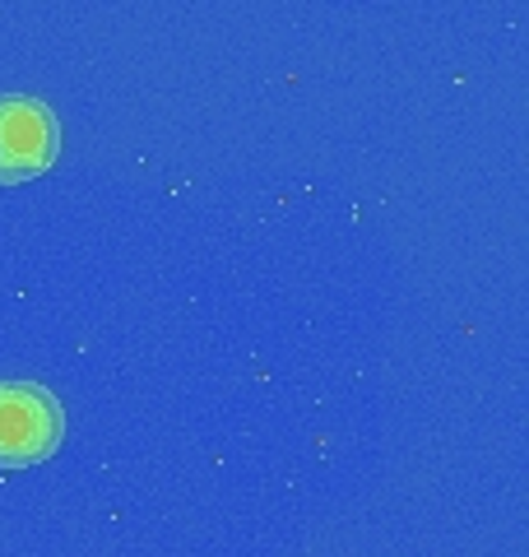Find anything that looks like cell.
I'll return each instance as SVG.
<instances>
[{"label":"cell","mask_w":529,"mask_h":557,"mask_svg":"<svg viewBox=\"0 0 529 557\" xmlns=\"http://www.w3.org/2000/svg\"><path fill=\"white\" fill-rule=\"evenodd\" d=\"M61 121L33 94L0 98V182H28L57 163Z\"/></svg>","instance_id":"cell-2"},{"label":"cell","mask_w":529,"mask_h":557,"mask_svg":"<svg viewBox=\"0 0 529 557\" xmlns=\"http://www.w3.org/2000/svg\"><path fill=\"white\" fill-rule=\"evenodd\" d=\"M65 437V409L38 381H0V469L42 465Z\"/></svg>","instance_id":"cell-1"}]
</instances>
